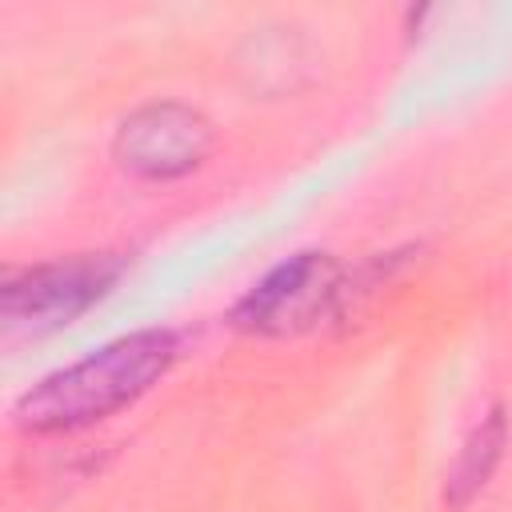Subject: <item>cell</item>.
I'll list each match as a JSON object with an SVG mask.
<instances>
[{"label":"cell","mask_w":512,"mask_h":512,"mask_svg":"<svg viewBox=\"0 0 512 512\" xmlns=\"http://www.w3.org/2000/svg\"><path fill=\"white\" fill-rule=\"evenodd\" d=\"M176 336L144 328L104 344L100 352L44 376L16 404V420L32 432L80 428L144 396L176 360Z\"/></svg>","instance_id":"obj_1"},{"label":"cell","mask_w":512,"mask_h":512,"mask_svg":"<svg viewBox=\"0 0 512 512\" xmlns=\"http://www.w3.org/2000/svg\"><path fill=\"white\" fill-rule=\"evenodd\" d=\"M344 296V268L328 252H296L260 276L232 308V324L256 336H292L316 328Z\"/></svg>","instance_id":"obj_2"},{"label":"cell","mask_w":512,"mask_h":512,"mask_svg":"<svg viewBox=\"0 0 512 512\" xmlns=\"http://www.w3.org/2000/svg\"><path fill=\"white\" fill-rule=\"evenodd\" d=\"M120 276L112 256H72L40 268H24L0 288V316L8 328H56L92 308Z\"/></svg>","instance_id":"obj_3"},{"label":"cell","mask_w":512,"mask_h":512,"mask_svg":"<svg viewBox=\"0 0 512 512\" xmlns=\"http://www.w3.org/2000/svg\"><path fill=\"white\" fill-rule=\"evenodd\" d=\"M212 148V124L184 104H148L116 132V160L144 180L192 172Z\"/></svg>","instance_id":"obj_4"},{"label":"cell","mask_w":512,"mask_h":512,"mask_svg":"<svg viewBox=\"0 0 512 512\" xmlns=\"http://www.w3.org/2000/svg\"><path fill=\"white\" fill-rule=\"evenodd\" d=\"M500 440H504V420H500V416H492L488 424L476 428V436H472V444H468V452H464V460H460V468H456V480H452V488L464 484L460 500L484 484V476L492 472V460L500 456Z\"/></svg>","instance_id":"obj_5"}]
</instances>
